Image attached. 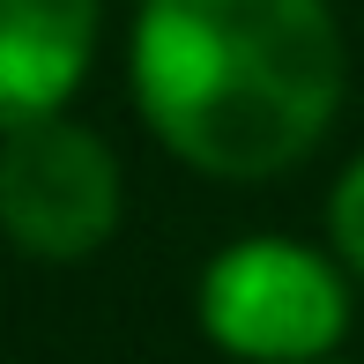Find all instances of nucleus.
I'll list each match as a JSON object with an SVG mask.
<instances>
[{
	"label": "nucleus",
	"instance_id": "f257e3e1",
	"mask_svg": "<svg viewBox=\"0 0 364 364\" xmlns=\"http://www.w3.org/2000/svg\"><path fill=\"white\" fill-rule=\"evenodd\" d=\"M134 105L208 178H275L312 156L342 105L327 0H141Z\"/></svg>",
	"mask_w": 364,
	"mask_h": 364
},
{
	"label": "nucleus",
	"instance_id": "f03ea898",
	"mask_svg": "<svg viewBox=\"0 0 364 364\" xmlns=\"http://www.w3.org/2000/svg\"><path fill=\"white\" fill-rule=\"evenodd\" d=\"M350 327V290L290 238H245L201 275V335L245 364H320Z\"/></svg>",
	"mask_w": 364,
	"mask_h": 364
},
{
	"label": "nucleus",
	"instance_id": "7ed1b4c3",
	"mask_svg": "<svg viewBox=\"0 0 364 364\" xmlns=\"http://www.w3.org/2000/svg\"><path fill=\"white\" fill-rule=\"evenodd\" d=\"M0 230L30 260H82L119 230V164L75 119H30L0 141Z\"/></svg>",
	"mask_w": 364,
	"mask_h": 364
},
{
	"label": "nucleus",
	"instance_id": "20e7f679",
	"mask_svg": "<svg viewBox=\"0 0 364 364\" xmlns=\"http://www.w3.org/2000/svg\"><path fill=\"white\" fill-rule=\"evenodd\" d=\"M97 45V0H0V134L53 119Z\"/></svg>",
	"mask_w": 364,
	"mask_h": 364
},
{
	"label": "nucleus",
	"instance_id": "39448f33",
	"mask_svg": "<svg viewBox=\"0 0 364 364\" xmlns=\"http://www.w3.org/2000/svg\"><path fill=\"white\" fill-rule=\"evenodd\" d=\"M327 230H335V253L364 275V156L350 164V171H342L335 201H327Z\"/></svg>",
	"mask_w": 364,
	"mask_h": 364
},
{
	"label": "nucleus",
	"instance_id": "423d86ee",
	"mask_svg": "<svg viewBox=\"0 0 364 364\" xmlns=\"http://www.w3.org/2000/svg\"><path fill=\"white\" fill-rule=\"evenodd\" d=\"M320 364H327V357H320Z\"/></svg>",
	"mask_w": 364,
	"mask_h": 364
}]
</instances>
